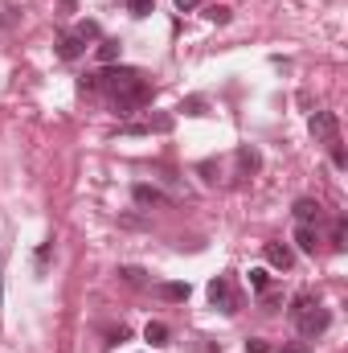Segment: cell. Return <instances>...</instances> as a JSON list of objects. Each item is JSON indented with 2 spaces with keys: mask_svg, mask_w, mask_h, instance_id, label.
Instances as JSON below:
<instances>
[{
  "mask_svg": "<svg viewBox=\"0 0 348 353\" xmlns=\"http://www.w3.org/2000/svg\"><path fill=\"white\" fill-rule=\"evenodd\" d=\"M205 17H209L213 25H226V21L234 17V8H230V4H209V8H205Z\"/></svg>",
  "mask_w": 348,
  "mask_h": 353,
  "instance_id": "cell-16",
  "label": "cell"
},
{
  "mask_svg": "<svg viewBox=\"0 0 348 353\" xmlns=\"http://www.w3.org/2000/svg\"><path fill=\"white\" fill-rule=\"evenodd\" d=\"M295 243H299V251L303 255H316V226H295Z\"/></svg>",
  "mask_w": 348,
  "mask_h": 353,
  "instance_id": "cell-13",
  "label": "cell"
},
{
  "mask_svg": "<svg viewBox=\"0 0 348 353\" xmlns=\"http://www.w3.org/2000/svg\"><path fill=\"white\" fill-rule=\"evenodd\" d=\"M144 337H148L152 345H168V325H164V321H148Z\"/></svg>",
  "mask_w": 348,
  "mask_h": 353,
  "instance_id": "cell-14",
  "label": "cell"
},
{
  "mask_svg": "<svg viewBox=\"0 0 348 353\" xmlns=\"http://www.w3.org/2000/svg\"><path fill=\"white\" fill-rule=\"evenodd\" d=\"M259 165H262V157H259V148H238V176H250V173H259Z\"/></svg>",
  "mask_w": 348,
  "mask_h": 353,
  "instance_id": "cell-11",
  "label": "cell"
},
{
  "mask_svg": "<svg viewBox=\"0 0 348 353\" xmlns=\"http://www.w3.org/2000/svg\"><path fill=\"white\" fill-rule=\"evenodd\" d=\"M250 288H254V292H266V288H270V275H266L262 267H254V271H250Z\"/></svg>",
  "mask_w": 348,
  "mask_h": 353,
  "instance_id": "cell-20",
  "label": "cell"
},
{
  "mask_svg": "<svg viewBox=\"0 0 348 353\" xmlns=\"http://www.w3.org/2000/svg\"><path fill=\"white\" fill-rule=\"evenodd\" d=\"M246 353H270V345H266L262 337H250V341H246Z\"/></svg>",
  "mask_w": 348,
  "mask_h": 353,
  "instance_id": "cell-24",
  "label": "cell"
},
{
  "mask_svg": "<svg viewBox=\"0 0 348 353\" xmlns=\"http://www.w3.org/2000/svg\"><path fill=\"white\" fill-rule=\"evenodd\" d=\"M209 304L221 308V312H238V292H234V279L230 275H217L209 283Z\"/></svg>",
  "mask_w": 348,
  "mask_h": 353,
  "instance_id": "cell-4",
  "label": "cell"
},
{
  "mask_svg": "<svg viewBox=\"0 0 348 353\" xmlns=\"http://www.w3.org/2000/svg\"><path fill=\"white\" fill-rule=\"evenodd\" d=\"M87 54V41L78 37V33H62L58 37V58L62 62H74V58H83Z\"/></svg>",
  "mask_w": 348,
  "mask_h": 353,
  "instance_id": "cell-9",
  "label": "cell"
},
{
  "mask_svg": "<svg viewBox=\"0 0 348 353\" xmlns=\"http://www.w3.org/2000/svg\"><path fill=\"white\" fill-rule=\"evenodd\" d=\"M111 103H115V111H119V115H131V111H140V107H148V103H152V87H148L144 79H135L127 90H119Z\"/></svg>",
  "mask_w": 348,
  "mask_h": 353,
  "instance_id": "cell-3",
  "label": "cell"
},
{
  "mask_svg": "<svg viewBox=\"0 0 348 353\" xmlns=\"http://www.w3.org/2000/svg\"><path fill=\"white\" fill-rule=\"evenodd\" d=\"M156 296L160 300H188V283H160Z\"/></svg>",
  "mask_w": 348,
  "mask_h": 353,
  "instance_id": "cell-15",
  "label": "cell"
},
{
  "mask_svg": "<svg viewBox=\"0 0 348 353\" xmlns=\"http://www.w3.org/2000/svg\"><path fill=\"white\" fill-rule=\"evenodd\" d=\"M135 79H144V74H140V70H131V66H119V70H115V66H107V70H98V74H87L78 87H83V90H102V94H111V99H115L119 90L131 87Z\"/></svg>",
  "mask_w": 348,
  "mask_h": 353,
  "instance_id": "cell-2",
  "label": "cell"
},
{
  "mask_svg": "<svg viewBox=\"0 0 348 353\" xmlns=\"http://www.w3.org/2000/svg\"><path fill=\"white\" fill-rule=\"evenodd\" d=\"M307 128H312V136L324 140V144H332V140L340 136V119H336V111H316Z\"/></svg>",
  "mask_w": 348,
  "mask_h": 353,
  "instance_id": "cell-5",
  "label": "cell"
},
{
  "mask_svg": "<svg viewBox=\"0 0 348 353\" xmlns=\"http://www.w3.org/2000/svg\"><path fill=\"white\" fill-rule=\"evenodd\" d=\"M131 197H135V205H168V201H173L164 189H156V185H148V181H140V185L131 189Z\"/></svg>",
  "mask_w": 348,
  "mask_h": 353,
  "instance_id": "cell-7",
  "label": "cell"
},
{
  "mask_svg": "<svg viewBox=\"0 0 348 353\" xmlns=\"http://www.w3.org/2000/svg\"><path fill=\"white\" fill-rule=\"evenodd\" d=\"M74 33H78L83 41H94V37H98V21H78V25H74Z\"/></svg>",
  "mask_w": 348,
  "mask_h": 353,
  "instance_id": "cell-19",
  "label": "cell"
},
{
  "mask_svg": "<svg viewBox=\"0 0 348 353\" xmlns=\"http://www.w3.org/2000/svg\"><path fill=\"white\" fill-rule=\"evenodd\" d=\"M119 279L131 283V288H144V271L140 267H119Z\"/></svg>",
  "mask_w": 348,
  "mask_h": 353,
  "instance_id": "cell-18",
  "label": "cell"
},
{
  "mask_svg": "<svg viewBox=\"0 0 348 353\" xmlns=\"http://www.w3.org/2000/svg\"><path fill=\"white\" fill-rule=\"evenodd\" d=\"M320 210H324V205H320L316 197H299V201H295V222H299V226H312V222H320Z\"/></svg>",
  "mask_w": 348,
  "mask_h": 353,
  "instance_id": "cell-10",
  "label": "cell"
},
{
  "mask_svg": "<svg viewBox=\"0 0 348 353\" xmlns=\"http://www.w3.org/2000/svg\"><path fill=\"white\" fill-rule=\"evenodd\" d=\"M119 54H123V46H119L115 37H102V41H98V62H102V66H115Z\"/></svg>",
  "mask_w": 348,
  "mask_h": 353,
  "instance_id": "cell-12",
  "label": "cell"
},
{
  "mask_svg": "<svg viewBox=\"0 0 348 353\" xmlns=\"http://www.w3.org/2000/svg\"><path fill=\"white\" fill-rule=\"evenodd\" d=\"M328 148H332V165H336V169H345V165H348V157H345V144H340V136H336V140H332Z\"/></svg>",
  "mask_w": 348,
  "mask_h": 353,
  "instance_id": "cell-21",
  "label": "cell"
},
{
  "mask_svg": "<svg viewBox=\"0 0 348 353\" xmlns=\"http://www.w3.org/2000/svg\"><path fill=\"white\" fill-rule=\"evenodd\" d=\"M197 4H201V0H176V8H180V12H193Z\"/></svg>",
  "mask_w": 348,
  "mask_h": 353,
  "instance_id": "cell-26",
  "label": "cell"
},
{
  "mask_svg": "<svg viewBox=\"0 0 348 353\" xmlns=\"http://www.w3.org/2000/svg\"><path fill=\"white\" fill-rule=\"evenodd\" d=\"M180 111H188V115H205V99H188V103H180Z\"/></svg>",
  "mask_w": 348,
  "mask_h": 353,
  "instance_id": "cell-23",
  "label": "cell"
},
{
  "mask_svg": "<svg viewBox=\"0 0 348 353\" xmlns=\"http://www.w3.org/2000/svg\"><path fill=\"white\" fill-rule=\"evenodd\" d=\"M262 255H266V263L279 267V271H291V267H295V255H291V247H287V243H266V247H262Z\"/></svg>",
  "mask_w": 348,
  "mask_h": 353,
  "instance_id": "cell-8",
  "label": "cell"
},
{
  "mask_svg": "<svg viewBox=\"0 0 348 353\" xmlns=\"http://www.w3.org/2000/svg\"><path fill=\"white\" fill-rule=\"evenodd\" d=\"M279 353H307V345H287V350H279Z\"/></svg>",
  "mask_w": 348,
  "mask_h": 353,
  "instance_id": "cell-27",
  "label": "cell"
},
{
  "mask_svg": "<svg viewBox=\"0 0 348 353\" xmlns=\"http://www.w3.org/2000/svg\"><path fill=\"white\" fill-rule=\"evenodd\" d=\"M107 341H127V329H123V325H119V329H111V333H107Z\"/></svg>",
  "mask_w": 348,
  "mask_h": 353,
  "instance_id": "cell-25",
  "label": "cell"
},
{
  "mask_svg": "<svg viewBox=\"0 0 348 353\" xmlns=\"http://www.w3.org/2000/svg\"><path fill=\"white\" fill-rule=\"evenodd\" d=\"M127 8H131V17H148L152 12V0H127Z\"/></svg>",
  "mask_w": 348,
  "mask_h": 353,
  "instance_id": "cell-22",
  "label": "cell"
},
{
  "mask_svg": "<svg viewBox=\"0 0 348 353\" xmlns=\"http://www.w3.org/2000/svg\"><path fill=\"white\" fill-rule=\"evenodd\" d=\"M291 321H295L299 337H320V333L332 325L328 308H320V300H316L312 292H299V296L291 300Z\"/></svg>",
  "mask_w": 348,
  "mask_h": 353,
  "instance_id": "cell-1",
  "label": "cell"
},
{
  "mask_svg": "<svg viewBox=\"0 0 348 353\" xmlns=\"http://www.w3.org/2000/svg\"><path fill=\"white\" fill-rule=\"evenodd\" d=\"M152 132H173V115H152L140 123H123V136H152Z\"/></svg>",
  "mask_w": 348,
  "mask_h": 353,
  "instance_id": "cell-6",
  "label": "cell"
},
{
  "mask_svg": "<svg viewBox=\"0 0 348 353\" xmlns=\"http://www.w3.org/2000/svg\"><path fill=\"white\" fill-rule=\"evenodd\" d=\"M332 247H336V251H345V247H348V222H345V218H336V222H332Z\"/></svg>",
  "mask_w": 348,
  "mask_h": 353,
  "instance_id": "cell-17",
  "label": "cell"
}]
</instances>
